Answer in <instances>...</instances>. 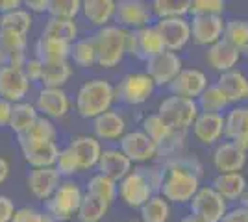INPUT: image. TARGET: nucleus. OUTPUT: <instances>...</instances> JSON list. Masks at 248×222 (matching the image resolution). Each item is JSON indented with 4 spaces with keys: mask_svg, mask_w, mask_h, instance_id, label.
I'll use <instances>...</instances> for the list:
<instances>
[{
    "mask_svg": "<svg viewBox=\"0 0 248 222\" xmlns=\"http://www.w3.org/2000/svg\"><path fill=\"white\" fill-rule=\"evenodd\" d=\"M37 109L31 102H19V104H13V113H11V120H10V130L13 133H17V137L22 135L24 132H28L30 126L37 120Z\"/></svg>",
    "mask_w": 248,
    "mask_h": 222,
    "instance_id": "473e14b6",
    "label": "nucleus"
},
{
    "mask_svg": "<svg viewBox=\"0 0 248 222\" xmlns=\"http://www.w3.org/2000/svg\"><path fill=\"white\" fill-rule=\"evenodd\" d=\"M241 206H243V207H245V209L248 211V191H247V194L241 198Z\"/></svg>",
    "mask_w": 248,
    "mask_h": 222,
    "instance_id": "680f3d73",
    "label": "nucleus"
},
{
    "mask_svg": "<svg viewBox=\"0 0 248 222\" xmlns=\"http://www.w3.org/2000/svg\"><path fill=\"white\" fill-rule=\"evenodd\" d=\"M63 178L56 167H46V169H31L26 176V185L31 196H35L37 200L46 202L56 189L62 185Z\"/></svg>",
    "mask_w": 248,
    "mask_h": 222,
    "instance_id": "6ab92c4d",
    "label": "nucleus"
},
{
    "mask_svg": "<svg viewBox=\"0 0 248 222\" xmlns=\"http://www.w3.org/2000/svg\"><path fill=\"white\" fill-rule=\"evenodd\" d=\"M82 13L80 0H50L48 2V15L52 19H65L76 21V17Z\"/></svg>",
    "mask_w": 248,
    "mask_h": 222,
    "instance_id": "c03bdc74",
    "label": "nucleus"
},
{
    "mask_svg": "<svg viewBox=\"0 0 248 222\" xmlns=\"http://www.w3.org/2000/svg\"><path fill=\"white\" fill-rule=\"evenodd\" d=\"M226 11L224 0H191V17H222Z\"/></svg>",
    "mask_w": 248,
    "mask_h": 222,
    "instance_id": "49530a36",
    "label": "nucleus"
},
{
    "mask_svg": "<svg viewBox=\"0 0 248 222\" xmlns=\"http://www.w3.org/2000/svg\"><path fill=\"white\" fill-rule=\"evenodd\" d=\"M19 137L30 139V141H52V143H56V139H58V128L54 124V120L39 115L37 120L30 126V130L24 132Z\"/></svg>",
    "mask_w": 248,
    "mask_h": 222,
    "instance_id": "37998d69",
    "label": "nucleus"
},
{
    "mask_svg": "<svg viewBox=\"0 0 248 222\" xmlns=\"http://www.w3.org/2000/svg\"><path fill=\"white\" fill-rule=\"evenodd\" d=\"M155 93V84L146 73H128L115 85V96L126 106H141Z\"/></svg>",
    "mask_w": 248,
    "mask_h": 222,
    "instance_id": "423d86ee",
    "label": "nucleus"
},
{
    "mask_svg": "<svg viewBox=\"0 0 248 222\" xmlns=\"http://www.w3.org/2000/svg\"><path fill=\"white\" fill-rule=\"evenodd\" d=\"M115 10H117L115 0H83L82 2L83 19L96 30L115 22Z\"/></svg>",
    "mask_w": 248,
    "mask_h": 222,
    "instance_id": "cd10ccee",
    "label": "nucleus"
},
{
    "mask_svg": "<svg viewBox=\"0 0 248 222\" xmlns=\"http://www.w3.org/2000/svg\"><path fill=\"white\" fill-rule=\"evenodd\" d=\"M209 85L207 74L200 69H182V73L172 80V84L169 85L170 95L189 98V100H197Z\"/></svg>",
    "mask_w": 248,
    "mask_h": 222,
    "instance_id": "f3484780",
    "label": "nucleus"
},
{
    "mask_svg": "<svg viewBox=\"0 0 248 222\" xmlns=\"http://www.w3.org/2000/svg\"><path fill=\"white\" fill-rule=\"evenodd\" d=\"M224 137L228 141L248 137V104L232 106L224 113Z\"/></svg>",
    "mask_w": 248,
    "mask_h": 222,
    "instance_id": "c756f323",
    "label": "nucleus"
},
{
    "mask_svg": "<svg viewBox=\"0 0 248 222\" xmlns=\"http://www.w3.org/2000/svg\"><path fill=\"white\" fill-rule=\"evenodd\" d=\"M154 194L155 191L139 167H135L126 178L119 181V198L132 209H141Z\"/></svg>",
    "mask_w": 248,
    "mask_h": 222,
    "instance_id": "1a4fd4ad",
    "label": "nucleus"
},
{
    "mask_svg": "<svg viewBox=\"0 0 248 222\" xmlns=\"http://www.w3.org/2000/svg\"><path fill=\"white\" fill-rule=\"evenodd\" d=\"M48 2L50 0H26L22 2V6L30 13H48Z\"/></svg>",
    "mask_w": 248,
    "mask_h": 222,
    "instance_id": "6e6d98bb",
    "label": "nucleus"
},
{
    "mask_svg": "<svg viewBox=\"0 0 248 222\" xmlns=\"http://www.w3.org/2000/svg\"><path fill=\"white\" fill-rule=\"evenodd\" d=\"M211 161H213V167L218 174L243 172V169L247 167L248 154L235 147L232 141H222L213 148Z\"/></svg>",
    "mask_w": 248,
    "mask_h": 222,
    "instance_id": "a211bd4d",
    "label": "nucleus"
},
{
    "mask_svg": "<svg viewBox=\"0 0 248 222\" xmlns=\"http://www.w3.org/2000/svg\"><path fill=\"white\" fill-rule=\"evenodd\" d=\"M67 148L74 154V158L80 165V172L91 170L98 165V159L102 156V143L94 135H76L69 141Z\"/></svg>",
    "mask_w": 248,
    "mask_h": 222,
    "instance_id": "aec40b11",
    "label": "nucleus"
},
{
    "mask_svg": "<svg viewBox=\"0 0 248 222\" xmlns=\"http://www.w3.org/2000/svg\"><path fill=\"white\" fill-rule=\"evenodd\" d=\"M93 132L98 141H121L128 132V122L123 113L109 109L93 120Z\"/></svg>",
    "mask_w": 248,
    "mask_h": 222,
    "instance_id": "a878e982",
    "label": "nucleus"
},
{
    "mask_svg": "<svg viewBox=\"0 0 248 222\" xmlns=\"http://www.w3.org/2000/svg\"><path fill=\"white\" fill-rule=\"evenodd\" d=\"M182 69H184V61L180 54L165 50L146 61L145 73L152 78L155 87H169L176 76L182 73Z\"/></svg>",
    "mask_w": 248,
    "mask_h": 222,
    "instance_id": "ddd939ff",
    "label": "nucleus"
},
{
    "mask_svg": "<svg viewBox=\"0 0 248 222\" xmlns=\"http://www.w3.org/2000/svg\"><path fill=\"white\" fill-rule=\"evenodd\" d=\"M73 76V63L67 61H54V63H43V76L39 84L46 89H63Z\"/></svg>",
    "mask_w": 248,
    "mask_h": 222,
    "instance_id": "7c9ffc66",
    "label": "nucleus"
},
{
    "mask_svg": "<svg viewBox=\"0 0 248 222\" xmlns=\"http://www.w3.org/2000/svg\"><path fill=\"white\" fill-rule=\"evenodd\" d=\"M189 209L202 222H220L228 211V202L211 185H202L189 202Z\"/></svg>",
    "mask_w": 248,
    "mask_h": 222,
    "instance_id": "0eeeda50",
    "label": "nucleus"
},
{
    "mask_svg": "<svg viewBox=\"0 0 248 222\" xmlns=\"http://www.w3.org/2000/svg\"><path fill=\"white\" fill-rule=\"evenodd\" d=\"M241 56L237 48H233L232 44H228L224 39H220L218 43L211 44L206 48V63L218 74H224L228 71H233L237 69L239 61H241Z\"/></svg>",
    "mask_w": 248,
    "mask_h": 222,
    "instance_id": "b1692460",
    "label": "nucleus"
},
{
    "mask_svg": "<svg viewBox=\"0 0 248 222\" xmlns=\"http://www.w3.org/2000/svg\"><path fill=\"white\" fill-rule=\"evenodd\" d=\"M165 52V44L155 26H146L135 32H128V54L137 59L148 61L157 54Z\"/></svg>",
    "mask_w": 248,
    "mask_h": 222,
    "instance_id": "9b49d317",
    "label": "nucleus"
},
{
    "mask_svg": "<svg viewBox=\"0 0 248 222\" xmlns=\"http://www.w3.org/2000/svg\"><path fill=\"white\" fill-rule=\"evenodd\" d=\"M220 222H248V211L243 206L237 207H228L226 215L222 217Z\"/></svg>",
    "mask_w": 248,
    "mask_h": 222,
    "instance_id": "5fc2aeb1",
    "label": "nucleus"
},
{
    "mask_svg": "<svg viewBox=\"0 0 248 222\" xmlns=\"http://www.w3.org/2000/svg\"><path fill=\"white\" fill-rule=\"evenodd\" d=\"M193 135L200 145L213 147L224 137V115L217 113H200L193 122Z\"/></svg>",
    "mask_w": 248,
    "mask_h": 222,
    "instance_id": "4be33fe9",
    "label": "nucleus"
},
{
    "mask_svg": "<svg viewBox=\"0 0 248 222\" xmlns=\"http://www.w3.org/2000/svg\"><path fill=\"white\" fill-rule=\"evenodd\" d=\"M211 187L217 191L226 202H237L247 194L248 180L243 172L217 174L211 181Z\"/></svg>",
    "mask_w": 248,
    "mask_h": 222,
    "instance_id": "bb28decb",
    "label": "nucleus"
},
{
    "mask_svg": "<svg viewBox=\"0 0 248 222\" xmlns=\"http://www.w3.org/2000/svg\"><path fill=\"white\" fill-rule=\"evenodd\" d=\"M30 89V80L22 73V69H13L10 65L0 67V100L11 104L24 102Z\"/></svg>",
    "mask_w": 248,
    "mask_h": 222,
    "instance_id": "2eb2a0df",
    "label": "nucleus"
},
{
    "mask_svg": "<svg viewBox=\"0 0 248 222\" xmlns=\"http://www.w3.org/2000/svg\"><path fill=\"white\" fill-rule=\"evenodd\" d=\"M141 132H145L146 135L157 145V148L174 133V130H170L169 124L157 113H150L141 120Z\"/></svg>",
    "mask_w": 248,
    "mask_h": 222,
    "instance_id": "79ce46f5",
    "label": "nucleus"
},
{
    "mask_svg": "<svg viewBox=\"0 0 248 222\" xmlns=\"http://www.w3.org/2000/svg\"><path fill=\"white\" fill-rule=\"evenodd\" d=\"M141 222H169L170 219V204L161 196L154 194L145 206L139 209Z\"/></svg>",
    "mask_w": 248,
    "mask_h": 222,
    "instance_id": "a19ab883",
    "label": "nucleus"
},
{
    "mask_svg": "<svg viewBox=\"0 0 248 222\" xmlns=\"http://www.w3.org/2000/svg\"><path fill=\"white\" fill-rule=\"evenodd\" d=\"M155 113L165 120L170 130H174V132H187V130H191L193 122L200 115V109H198L197 100L169 95L159 102Z\"/></svg>",
    "mask_w": 248,
    "mask_h": 222,
    "instance_id": "20e7f679",
    "label": "nucleus"
},
{
    "mask_svg": "<svg viewBox=\"0 0 248 222\" xmlns=\"http://www.w3.org/2000/svg\"><path fill=\"white\" fill-rule=\"evenodd\" d=\"M87 192H91L94 194L96 198H100L104 200L106 204H113L115 198L119 196V183L113 180H109L108 176H104V174H94L89 178L87 181Z\"/></svg>",
    "mask_w": 248,
    "mask_h": 222,
    "instance_id": "ea45409f",
    "label": "nucleus"
},
{
    "mask_svg": "<svg viewBox=\"0 0 248 222\" xmlns=\"http://www.w3.org/2000/svg\"><path fill=\"white\" fill-rule=\"evenodd\" d=\"M161 167L165 170L169 169H180V170H187V172H193L202 178L204 174V165L202 161L197 158V156H191V154H180V156H174V158H169L165 161H161Z\"/></svg>",
    "mask_w": 248,
    "mask_h": 222,
    "instance_id": "a18cd8bd",
    "label": "nucleus"
},
{
    "mask_svg": "<svg viewBox=\"0 0 248 222\" xmlns=\"http://www.w3.org/2000/svg\"><path fill=\"white\" fill-rule=\"evenodd\" d=\"M69 61L74 63L76 67L82 69H89L96 65V48H94L93 37H78L76 41L71 44V58Z\"/></svg>",
    "mask_w": 248,
    "mask_h": 222,
    "instance_id": "f704fd0d",
    "label": "nucleus"
},
{
    "mask_svg": "<svg viewBox=\"0 0 248 222\" xmlns=\"http://www.w3.org/2000/svg\"><path fill=\"white\" fill-rule=\"evenodd\" d=\"M154 26L163 39L165 50H169V52L178 54L191 41V24H189L187 17L161 19V21H155Z\"/></svg>",
    "mask_w": 248,
    "mask_h": 222,
    "instance_id": "4468645a",
    "label": "nucleus"
},
{
    "mask_svg": "<svg viewBox=\"0 0 248 222\" xmlns=\"http://www.w3.org/2000/svg\"><path fill=\"white\" fill-rule=\"evenodd\" d=\"M115 22L128 32H135L146 26H152L154 15L148 2L143 0H119L115 10Z\"/></svg>",
    "mask_w": 248,
    "mask_h": 222,
    "instance_id": "6e6552de",
    "label": "nucleus"
},
{
    "mask_svg": "<svg viewBox=\"0 0 248 222\" xmlns=\"http://www.w3.org/2000/svg\"><path fill=\"white\" fill-rule=\"evenodd\" d=\"M96 170H98V174H104L109 180L119 183L134 170V163L126 158L119 148H104L102 156L98 159V165H96Z\"/></svg>",
    "mask_w": 248,
    "mask_h": 222,
    "instance_id": "5701e85b",
    "label": "nucleus"
},
{
    "mask_svg": "<svg viewBox=\"0 0 248 222\" xmlns=\"http://www.w3.org/2000/svg\"><path fill=\"white\" fill-rule=\"evenodd\" d=\"M33 52L35 58L41 61V63H54V61H67L71 58V44L60 39H54V37H46L41 35L35 46H33Z\"/></svg>",
    "mask_w": 248,
    "mask_h": 222,
    "instance_id": "c85d7f7f",
    "label": "nucleus"
},
{
    "mask_svg": "<svg viewBox=\"0 0 248 222\" xmlns=\"http://www.w3.org/2000/svg\"><path fill=\"white\" fill-rule=\"evenodd\" d=\"M128 222H141V221H128Z\"/></svg>",
    "mask_w": 248,
    "mask_h": 222,
    "instance_id": "69168bd1",
    "label": "nucleus"
},
{
    "mask_svg": "<svg viewBox=\"0 0 248 222\" xmlns=\"http://www.w3.org/2000/svg\"><path fill=\"white\" fill-rule=\"evenodd\" d=\"M78 33H80V28H78L76 21H65V19H52V17H48L41 35L54 37V39H60V41L73 44L78 39Z\"/></svg>",
    "mask_w": 248,
    "mask_h": 222,
    "instance_id": "72a5a7b5",
    "label": "nucleus"
},
{
    "mask_svg": "<svg viewBox=\"0 0 248 222\" xmlns=\"http://www.w3.org/2000/svg\"><path fill=\"white\" fill-rule=\"evenodd\" d=\"M108 211H109V204H106L104 200L85 191L76 217L80 222H100L108 215Z\"/></svg>",
    "mask_w": 248,
    "mask_h": 222,
    "instance_id": "c9c22d12",
    "label": "nucleus"
},
{
    "mask_svg": "<svg viewBox=\"0 0 248 222\" xmlns=\"http://www.w3.org/2000/svg\"><path fill=\"white\" fill-rule=\"evenodd\" d=\"M11 222H56L48 213L35 209V207H17Z\"/></svg>",
    "mask_w": 248,
    "mask_h": 222,
    "instance_id": "8fccbe9b",
    "label": "nucleus"
},
{
    "mask_svg": "<svg viewBox=\"0 0 248 222\" xmlns=\"http://www.w3.org/2000/svg\"><path fill=\"white\" fill-rule=\"evenodd\" d=\"M152 15L155 21L161 19H178V17H187L191 0H154L150 2Z\"/></svg>",
    "mask_w": 248,
    "mask_h": 222,
    "instance_id": "e433bc0d",
    "label": "nucleus"
},
{
    "mask_svg": "<svg viewBox=\"0 0 248 222\" xmlns=\"http://www.w3.org/2000/svg\"><path fill=\"white\" fill-rule=\"evenodd\" d=\"M83 198L82 187L73 180H63L48 200L45 202V213L56 222H69L80 209Z\"/></svg>",
    "mask_w": 248,
    "mask_h": 222,
    "instance_id": "7ed1b4c3",
    "label": "nucleus"
},
{
    "mask_svg": "<svg viewBox=\"0 0 248 222\" xmlns=\"http://www.w3.org/2000/svg\"><path fill=\"white\" fill-rule=\"evenodd\" d=\"M191 39L198 46H211L222 39L224 24L226 21L222 17H191Z\"/></svg>",
    "mask_w": 248,
    "mask_h": 222,
    "instance_id": "412c9836",
    "label": "nucleus"
},
{
    "mask_svg": "<svg viewBox=\"0 0 248 222\" xmlns=\"http://www.w3.org/2000/svg\"><path fill=\"white\" fill-rule=\"evenodd\" d=\"M22 73L26 74V78L30 80V84L33 82H41V76H43V63L33 56V58H28V61L24 65Z\"/></svg>",
    "mask_w": 248,
    "mask_h": 222,
    "instance_id": "603ef678",
    "label": "nucleus"
},
{
    "mask_svg": "<svg viewBox=\"0 0 248 222\" xmlns=\"http://www.w3.org/2000/svg\"><path fill=\"white\" fill-rule=\"evenodd\" d=\"M31 26H33V17H31L30 11L24 10V6L21 10L0 15V28L2 30H10V32L21 33V35H28Z\"/></svg>",
    "mask_w": 248,
    "mask_h": 222,
    "instance_id": "58836bf2",
    "label": "nucleus"
},
{
    "mask_svg": "<svg viewBox=\"0 0 248 222\" xmlns=\"http://www.w3.org/2000/svg\"><path fill=\"white\" fill-rule=\"evenodd\" d=\"M139 169L143 170V174L146 176L148 183L152 185V189H154L155 194H157V191L161 189L163 180H165V169H163L161 165H141Z\"/></svg>",
    "mask_w": 248,
    "mask_h": 222,
    "instance_id": "3c124183",
    "label": "nucleus"
},
{
    "mask_svg": "<svg viewBox=\"0 0 248 222\" xmlns=\"http://www.w3.org/2000/svg\"><path fill=\"white\" fill-rule=\"evenodd\" d=\"M91 37L96 48V65L102 69H113L123 63L124 56L128 54V30L109 24L96 30Z\"/></svg>",
    "mask_w": 248,
    "mask_h": 222,
    "instance_id": "f03ea898",
    "label": "nucleus"
},
{
    "mask_svg": "<svg viewBox=\"0 0 248 222\" xmlns=\"http://www.w3.org/2000/svg\"><path fill=\"white\" fill-rule=\"evenodd\" d=\"M10 161L4 158V156H0V185H4L6 180H8V176H10Z\"/></svg>",
    "mask_w": 248,
    "mask_h": 222,
    "instance_id": "bf43d9fd",
    "label": "nucleus"
},
{
    "mask_svg": "<svg viewBox=\"0 0 248 222\" xmlns=\"http://www.w3.org/2000/svg\"><path fill=\"white\" fill-rule=\"evenodd\" d=\"M215 84L222 89L232 106H243L248 102V76L241 69L218 74V80Z\"/></svg>",
    "mask_w": 248,
    "mask_h": 222,
    "instance_id": "393cba45",
    "label": "nucleus"
},
{
    "mask_svg": "<svg viewBox=\"0 0 248 222\" xmlns=\"http://www.w3.org/2000/svg\"><path fill=\"white\" fill-rule=\"evenodd\" d=\"M19 141V148L24 161L30 165L31 169H46V167H54L60 150L58 143L52 141H30V139L17 137Z\"/></svg>",
    "mask_w": 248,
    "mask_h": 222,
    "instance_id": "f8f14e48",
    "label": "nucleus"
},
{
    "mask_svg": "<svg viewBox=\"0 0 248 222\" xmlns=\"http://www.w3.org/2000/svg\"><path fill=\"white\" fill-rule=\"evenodd\" d=\"M197 104L200 113H217V115H224L232 104L228 100V96L222 93V89L217 84H209L207 89L197 98Z\"/></svg>",
    "mask_w": 248,
    "mask_h": 222,
    "instance_id": "2f4dec72",
    "label": "nucleus"
},
{
    "mask_svg": "<svg viewBox=\"0 0 248 222\" xmlns=\"http://www.w3.org/2000/svg\"><path fill=\"white\" fill-rule=\"evenodd\" d=\"M26 46H28V35H21V33L0 28V50L4 52V56L26 52Z\"/></svg>",
    "mask_w": 248,
    "mask_h": 222,
    "instance_id": "de8ad7c7",
    "label": "nucleus"
},
{
    "mask_svg": "<svg viewBox=\"0 0 248 222\" xmlns=\"http://www.w3.org/2000/svg\"><path fill=\"white\" fill-rule=\"evenodd\" d=\"M6 65V56H4V52L0 50V67H4Z\"/></svg>",
    "mask_w": 248,
    "mask_h": 222,
    "instance_id": "e2e57ef3",
    "label": "nucleus"
},
{
    "mask_svg": "<svg viewBox=\"0 0 248 222\" xmlns=\"http://www.w3.org/2000/svg\"><path fill=\"white\" fill-rule=\"evenodd\" d=\"M178 222H202L200 219H197L195 215H186V217H182Z\"/></svg>",
    "mask_w": 248,
    "mask_h": 222,
    "instance_id": "052dcab7",
    "label": "nucleus"
},
{
    "mask_svg": "<svg viewBox=\"0 0 248 222\" xmlns=\"http://www.w3.org/2000/svg\"><path fill=\"white\" fill-rule=\"evenodd\" d=\"M33 106L41 117H46L50 120H58L67 117L71 111V98L65 89H46L43 87L35 96Z\"/></svg>",
    "mask_w": 248,
    "mask_h": 222,
    "instance_id": "dca6fc26",
    "label": "nucleus"
},
{
    "mask_svg": "<svg viewBox=\"0 0 248 222\" xmlns=\"http://www.w3.org/2000/svg\"><path fill=\"white\" fill-rule=\"evenodd\" d=\"M11 113H13V104L0 100V128H8L11 120Z\"/></svg>",
    "mask_w": 248,
    "mask_h": 222,
    "instance_id": "4d7b16f0",
    "label": "nucleus"
},
{
    "mask_svg": "<svg viewBox=\"0 0 248 222\" xmlns=\"http://www.w3.org/2000/svg\"><path fill=\"white\" fill-rule=\"evenodd\" d=\"M54 167H56V170L60 172V176H62L63 180H71L74 174L80 172L78 161H76L74 154L67 147L60 150V156H58V161H56Z\"/></svg>",
    "mask_w": 248,
    "mask_h": 222,
    "instance_id": "09e8293b",
    "label": "nucleus"
},
{
    "mask_svg": "<svg viewBox=\"0 0 248 222\" xmlns=\"http://www.w3.org/2000/svg\"><path fill=\"white\" fill-rule=\"evenodd\" d=\"M200 187V176L187 170L169 169L159 192L169 204H189Z\"/></svg>",
    "mask_w": 248,
    "mask_h": 222,
    "instance_id": "39448f33",
    "label": "nucleus"
},
{
    "mask_svg": "<svg viewBox=\"0 0 248 222\" xmlns=\"http://www.w3.org/2000/svg\"><path fill=\"white\" fill-rule=\"evenodd\" d=\"M222 39L237 48L241 54H245L248 48V19H230L224 24Z\"/></svg>",
    "mask_w": 248,
    "mask_h": 222,
    "instance_id": "4c0bfd02",
    "label": "nucleus"
},
{
    "mask_svg": "<svg viewBox=\"0 0 248 222\" xmlns=\"http://www.w3.org/2000/svg\"><path fill=\"white\" fill-rule=\"evenodd\" d=\"M22 8L21 0H0V15L2 13H11Z\"/></svg>",
    "mask_w": 248,
    "mask_h": 222,
    "instance_id": "13d9d810",
    "label": "nucleus"
},
{
    "mask_svg": "<svg viewBox=\"0 0 248 222\" xmlns=\"http://www.w3.org/2000/svg\"><path fill=\"white\" fill-rule=\"evenodd\" d=\"M245 56H247V59H248V48H247V50H245Z\"/></svg>",
    "mask_w": 248,
    "mask_h": 222,
    "instance_id": "0e129e2a",
    "label": "nucleus"
},
{
    "mask_svg": "<svg viewBox=\"0 0 248 222\" xmlns=\"http://www.w3.org/2000/svg\"><path fill=\"white\" fill-rule=\"evenodd\" d=\"M119 150L132 163H137L139 167L150 165V161L157 158V145L141 130L126 132L123 139L119 141Z\"/></svg>",
    "mask_w": 248,
    "mask_h": 222,
    "instance_id": "9d476101",
    "label": "nucleus"
},
{
    "mask_svg": "<svg viewBox=\"0 0 248 222\" xmlns=\"http://www.w3.org/2000/svg\"><path fill=\"white\" fill-rule=\"evenodd\" d=\"M115 100H117L115 85L109 80L91 78L80 85V89L76 93V100H74V107H76V113L82 118L94 120L98 115L109 111Z\"/></svg>",
    "mask_w": 248,
    "mask_h": 222,
    "instance_id": "f257e3e1",
    "label": "nucleus"
},
{
    "mask_svg": "<svg viewBox=\"0 0 248 222\" xmlns=\"http://www.w3.org/2000/svg\"><path fill=\"white\" fill-rule=\"evenodd\" d=\"M15 211H17L15 202L8 194H0V222H11Z\"/></svg>",
    "mask_w": 248,
    "mask_h": 222,
    "instance_id": "864d4df0",
    "label": "nucleus"
}]
</instances>
